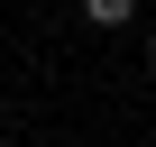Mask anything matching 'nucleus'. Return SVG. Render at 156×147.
<instances>
[{"label": "nucleus", "instance_id": "nucleus-1", "mask_svg": "<svg viewBox=\"0 0 156 147\" xmlns=\"http://www.w3.org/2000/svg\"><path fill=\"white\" fill-rule=\"evenodd\" d=\"M83 19H92V28H129V19H138V0H83Z\"/></svg>", "mask_w": 156, "mask_h": 147}, {"label": "nucleus", "instance_id": "nucleus-2", "mask_svg": "<svg viewBox=\"0 0 156 147\" xmlns=\"http://www.w3.org/2000/svg\"><path fill=\"white\" fill-rule=\"evenodd\" d=\"M147 74H156V37H147Z\"/></svg>", "mask_w": 156, "mask_h": 147}]
</instances>
